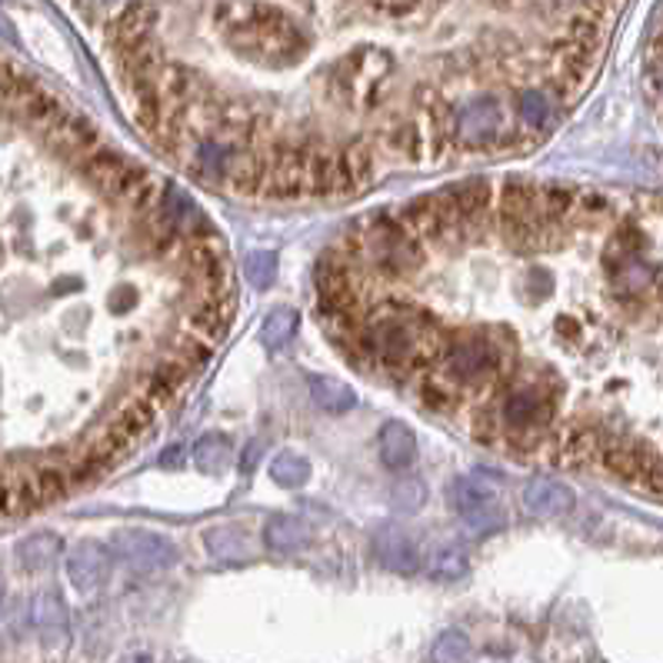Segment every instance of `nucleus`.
<instances>
[{
  "label": "nucleus",
  "mask_w": 663,
  "mask_h": 663,
  "mask_svg": "<svg viewBox=\"0 0 663 663\" xmlns=\"http://www.w3.org/2000/svg\"><path fill=\"white\" fill-rule=\"evenodd\" d=\"M356 247L386 277H410L426 263L423 240L410 233L396 217H386V213L370 220V227L356 237Z\"/></svg>",
  "instance_id": "obj_1"
},
{
  "label": "nucleus",
  "mask_w": 663,
  "mask_h": 663,
  "mask_svg": "<svg viewBox=\"0 0 663 663\" xmlns=\"http://www.w3.org/2000/svg\"><path fill=\"white\" fill-rule=\"evenodd\" d=\"M440 366H443V373L450 376V383H456V386H473V383H483V380H493V376H496V370H500V353H496V346H493L483 333H470V336L453 340V343L443 350Z\"/></svg>",
  "instance_id": "obj_2"
},
{
  "label": "nucleus",
  "mask_w": 663,
  "mask_h": 663,
  "mask_svg": "<svg viewBox=\"0 0 663 663\" xmlns=\"http://www.w3.org/2000/svg\"><path fill=\"white\" fill-rule=\"evenodd\" d=\"M83 177L90 180V187L97 190V193H103V197H113V200H123L127 193H130V187L140 180V167L137 163H130L123 153H117V150H110V147H100V150H93L83 163Z\"/></svg>",
  "instance_id": "obj_3"
},
{
  "label": "nucleus",
  "mask_w": 663,
  "mask_h": 663,
  "mask_svg": "<svg viewBox=\"0 0 663 663\" xmlns=\"http://www.w3.org/2000/svg\"><path fill=\"white\" fill-rule=\"evenodd\" d=\"M396 220H400L410 233H416L423 243H446V247H450V243H460V240H463L460 227L446 217V210L440 207L436 197H416V200L403 203L400 213H396Z\"/></svg>",
  "instance_id": "obj_4"
},
{
  "label": "nucleus",
  "mask_w": 663,
  "mask_h": 663,
  "mask_svg": "<svg viewBox=\"0 0 663 663\" xmlns=\"http://www.w3.org/2000/svg\"><path fill=\"white\" fill-rule=\"evenodd\" d=\"M503 130V110L493 97H473L453 113V133L463 147H490Z\"/></svg>",
  "instance_id": "obj_5"
},
{
  "label": "nucleus",
  "mask_w": 663,
  "mask_h": 663,
  "mask_svg": "<svg viewBox=\"0 0 663 663\" xmlns=\"http://www.w3.org/2000/svg\"><path fill=\"white\" fill-rule=\"evenodd\" d=\"M47 147H53V153H60L63 160L83 163L93 150H100V130L90 117L80 113H67L60 123H53L43 133Z\"/></svg>",
  "instance_id": "obj_6"
},
{
  "label": "nucleus",
  "mask_w": 663,
  "mask_h": 663,
  "mask_svg": "<svg viewBox=\"0 0 663 663\" xmlns=\"http://www.w3.org/2000/svg\"><path fill=\"white\" fill-rule=\"evenodd\" d=\"M436 197H440V203L456 217V223H460L463 230H476V227H480V220H483V217H486V210H490L493 187H490V180L473 177V180H463V183L443 187Z\"/></svg>",
  "instance_id": "obj_7"
},
{
  "label": "nucleus",
  "mask_w": 663,
  "mask_h": 663,
  "mask_svg": "<svg viewBox=\"0 0 663 663\" xmlns=\"http://www.w3.org/2000/svg\"><path fill=\"white\" fill-rule=\"evenodd\" d=\"M553 403L540 386H516L503 400V423L516 433H533L550 423Z\"/></svg>",
  "instance_id": "obj_8"
},
{
  "label": "nucleus",
  "mask_w": 663,
  "mask_h": 663,
  "mask_svg": "<svg viewBox=\"0 0 663 663\" xmlns=\"http://www.w3.org/2000/svg\"><path fill=\"white\" fill-rule=\"evenodd\" d=\"M113 546L123 560H130L140 570H160L173 563V543L150 530H120L113 533Z\"/></svg>",
  "instance_id": "obj_9"
},
{
  "label": "nucleus",
  "mask_w": 663,
  "mask_h": 663,
  "mask_svg": "<svg viewBox=\"0 0 663 663\" xmlns=\"http://www.w3.org/2000/svg\"><path fill=\"white\" fill-rule=\"evenodd\" d=\"M520 500H523V510L530 516H566L573 510V490L563 483V480H553V476H530L520 490Z\"/></svg>",
  "instance_id": "obj_10"
},
{
  "label": "nucleus",
  "mask_w": 663,
  "mask_h": 663,
  "mask_svg": "<svg viewBox=\"0 0 663 663\" xmlns=\"http://www.w3.org/2000/svg\"><path fill=\"white\" fill-rule=\"evenodd\" d=\"M656 456V450H650L646 443L640 440H603V450H600V463L623 476V480H640L650 466V460Z\"/></svg>",
  "instance_id": "obj_11"
},
{
  "label": "nucleus",
  "mask_w": 663,
  "mask_h": 663,
  "mask_svg": "<svg viewBox=\"0 0 663 663\" xmlns=\"http://www.w3.org/2000/svg\"><path fill=\"white\" fill-rule=\"evenodd\" d=\"M373 180V150L366 143H346L336 150V193H360Z\"/></svg>",
  "instance_id": "obj_12"
},
{
  "label": "nucleus",
  "mask_w": 663,
  "mask_h": 663,
  "mask_svg": "<svg viewBox=\"0 0 663 663\" xmlns=\"http://www.w3.org/2000/svg\"><path fill=\"white\" fill-rule=\"evenodd\" d=\"M67 576L77 590H93L103 583L107 576V550L97 543H80L70 556H67Z\"/></svg>",
  "instance_id": "obj_13"
},
{
  "label": "nucleus",
  "mask_w": 663,
  "mask_h": 663,
  "mask_svg": "<svg viewBox=\"0 0 663 663\" xmlns=\"http://www.w3.org/2000/svg\"><path fill=\"white\" fill-rule=\"evenodd\" d=\"M380 460L390 470H406L416 460V436H413V430L406 423H400V420L383 423V430H380Z\"/></svg>",
  "instance_id": "obj_14"
},
{
  "label": "nucleus",
  "mask_w": 663,
  "mask_h": 663,
  "mask_svg": "<svg viewBox=\"0 0 663 663\" xmlns=\"http://www.w3.org/2000/svg\"><path fill=\"white\" fill-rule=\"evenodd\" d=\"M603 433L590 423H570L563 433H560V456L566 463H590V460H600V450H603Z\"/></svg>",
  "instance_id": "obj_15"
},
{
  "label": "nucleus",
  "mask_w": 663,
  "mask_h": 663,
  "mask_svg": "<svg viewBox=\"0 0 663 663\" xmlns=\"http://www.w3.org/2000/svg\"><path fill=\"white\" fill-rule=\"evenodd\" d=\"M373 546L390 570H416V550L396 523H383L373 536Z\"/></svg>",
  "instance_id": "obj_16"
},
{
  "label": "nucleus",
  "mask_w": 663,
  "mask_h": 663,
  "mask_svg": "<svg viewBox=\"0 0 663 663\" xmlns=\"http://www.w3.org/2000/svg\"><path fill=\"white\" fill-rule=\"evenodd\" d=\"M187 327H190L193 336L213 343V340H220V336L227 333V327H230V310H227V303H220V297H203V300L187 313Z\"/></svg>",
  "instance_id": "obj_17"
},
{
  "label": "nucleus",
  "mask_w": 663,
  "mask_h": 663,
  "mask_svg": "<svg viewBox=\"0 0 663 663\" xmlns=\"http://www.w3.org/2000/svg\"><path fill=\"white\" fill-rule=\"evenodd\" d=\"M310 536H313L310 526L300 516H287V513L270 516L267 526H263V540L277 553H297V550H303L310 543Z\"/></svg>",
  "instance_id": "obj_18"
},
{
  "label": "nucleus",
  "mask_w": 663,
  "mask_h": 663,
  "mask_svg": "<svg viewBox=\"0 0 663 663\" xmlns=\"http://www.w3.org/2000/svg\"><path fill=\"white\" fill-rule=\"evenodd\" d=\"M303 183L310 197H323V193H336V153L327 147H313L307 150L303 160Z\"/></svg>",
  "instance_id": "obj_19"
},
{
  "label": "nucleus",
  "mask_w": 663,
  "mask_h": 663,
  "mask_svg": "<svg viewBox=\"0 0 663 663\" xmlns=\"http://www.w3.org/2000/svg\"><path fill=\"white\" fill-rule=\"evenodd\" d=\"M307 386H310V396L320 410L327 413H346L356 406V393L350 390V383L336 380V376H307Z\"/></svg>",
  "instance_id": "obj_20"
},
{
  "label": "nucleus",
  "mask_w": 663,
  "mask_h": 663,
  "mask_svg": "<svg viewBox=\"0 0 663 663\" xmlns=\"http://www.w3.org/2000/svg\"><path fill=\"white\" fill-rule=\"evenodd\" d=\"M446 500L456 513H473V510H483L493 503V486L483 480V476H456L450 480L446 486Z\"/></svg>",
  "instance_id": "obj_21"
},
{
  "label": "nucleus",
  "mask_w": 663,
  "mask_h": 663,
  "mask_svg": "<svg viewBox=\"0 0 663 663\" xmlns=\"http://www.w3.org/2000/svg\"><path fill=\"white\" fill-rule=\"evenodd\" d=\"M233 160H237V153L227 143H220V140H200L193 147V170L203 180H227Z\"/></svg>",
  "instance_id": "obj_22"
},
{
  "label": "nucleus",
  "mask_w": 663,
  "mask_h": 663,
  "mask_svg": "<svg viewBox=\"0 0 663 663\" xmlns=\"http://www.w3.org/2000/svg\"><path fill=\"white\" fill-rule=\"evenodd\" d=\"M203 543H207L210 556L223 560V563H237L250 550V540L240 526H213V530L203 533Z\"/></svg>",
  "instance_id": "obj_23"
},
{
  "label": "nucleus",
  "mask_w": 663,
  "mask_h": 663,
  "mask_svg": "<svg viewBox=\"0 0 663 663\" xmlns=\"http://www.w3.org/2000/svg\"><path fill=\"white\" fill-rule=\"evenodd\" d=\"M230 460H233V446L223 433H203L193 443V463L203 473H220V470L230 466Z\"/></svg>",
  "instance_id": "obj_24"
},
{
  "label": "nucleus",
  "mask_w": 663,
  "mask_h": 663,
  "mask_svg": "<svg viewBox=\"0 0 663 663\" xmlns=\"http://www.w3.org/2000/svg\"><path fill=\"white\" fill-rule=\"evenodd\" d=\"M57 550H60V536H53V533H33V536H27L20 543L17 556H20L23 570L40 573V570H47L57 560Z\"/></svg>",
  "instance_id": "obj_25"
},
{
  "label": "nucleus",
  "mask_w": 663,
  "mask_h": 663,
  "mask_svg": "<svg viewBox=\"0 0 663 663\" xmlns=\"http://www.w3.org/2000/svg\"><path fill=\"white\" fill-rule=\"evenodd\" d=\"M153 416H157V406H153L143 393H137L130 403H123V406H120V413H117L110 423H113V426H120L130 440H137V436H143V433L150 430Z\"/></svg>",
  "instance_id": "obj_26"
},
{
  "label": "nucleus",
  "mask_w": 663,
  "mask_h": 663,
  "mask_svg": "<svg viewBox=\"0 0 663 663\" xmlns=\"http://www.w3.org/2000/svg\"><path fill=\"white\" fill-rule=\"evenodd\" d=\"M33 473H37V486H40L43 503L63 500V496L70 493V486H73L67 463H57V460H37V463H33Z\"/></svg>",
  "instance_id": "obj_27"
},
{
  "label": "nucleus",
  "mask_w": 663,
  "mask_h": 663,
  "mask_svg": "<svg viewBox=\"0 0 663 663\" xmlns=\"http://www.w3.org/2000/svg\"><path fill=\"white\" fill-rule=\"evenodd\" d=\"M270 480L287 486V490H297L310 480V460L293 453V450H283L270 460Z\"/></svg>",
  "instance_id": "obj_28"
},
{
  "label": "nucleus",
  "mask_w": 663,
  "mask_h": 663,
  "mask_svg": "<svg viewBox=\"0 0 663 663\" xmlns=\"http://www.w3.org/2000/svg\"><path fill=\"white\" fill-rule=\"evenodd\" d=\"M297 327H300L297 310L277 307V310L263 320V343H267L270 350H280V346H287V343L297 336Z\"/></svg>",
  "instance_id": "obj_29"
},
{
  "label": "nucleus",
  "mask_w": 663,
  "mask_h": 663,
  "mask_svg": "<svg viewBox=\"0 0 663 663\" xmlns=\"http://www.w3.org/2000/svg\"><path fill=\"white\" fill-rule=\"evenodd\" d=\"M33 620H37V626L43 630V636H60V640H63V633H67V613H63L60 596H53V593L37 596V603H33Z\"/></svg>",
  "instance_id": "obj_30"
},
{
  "label": "nucleus",
  "mask_w": 663,
  "mask_h": 663,
  "mask_svg": "<svg viewBox=\"0 0 663 663\" xmlns=\"http://www.w3.org/2000/svg\"><path fill=\"white\" fill-rule=\"evenodd\" d=\"M576 207V197L566 187H540V213L546 223H560Z\"/></svg>",
  "instance_id": "obj_31"
},
{
  "label": "nucleus",
  "mask_w": 663,
  "mask_h": 663,
  "mask_svg": "<svg viewBox=\"0 0 663 663\" xmlns=\"http://www.w3.org/2000/svg\"><path fill=\"white\" fill-rule=\"evenodd\" d=\"M243 277H247L257 290L270 287L273 277H277V253H273V250H253V253L247 257V263H243Z\"/></svg>",
  "instance_id": "obj_32"
},
{
  "label": "nucleus",
  "mask_w": 663,
  "mask_h": 663,
  "mask_svg": "<svg viewBox=\"0 0 663 663\" xmlns=\"http://www.w3.org/2000/svg\"><path fill=\"white\" fill-rule=\"evenodd\" d=\"M390 496H393V506H396V510L413 513V510H420V506H423V500H426V486H423L420 480H413V476H403V480H396V483L390 486Z\"/></svg>",
  "instance_id": "obj_33"
},
{
  "label": "nucleus",
  "mask_w": 663,
  "mask_h": 663,
  "mask_svg": "<svg viewBox=\"0 0 663 663\" xmlns=\"http://www.w3.org/2000/svg\"><path fill=\"white\" fill-rule=\"evenodd\" d=\"M516 110H520V120L526 127H540V123L550 120V100L540 90H523L520 100H516Z\"/></svg>",
  "instance_id": "obj_34"
},
{
  "label": "nucleus",
  "mask_w": 663,
  "mask_h": 663,
  "mask_svg": "<svg viewBox=\"0 0 663 663\" xmlns=\"http://www.w3.org/2000/svg\"><path fill=\"white\" fill-rule=\"evenodd\" d=\"M386 147L396 150V153H406V157H420V150H423L420 127L416 123H393L390 133H386Z\"/></svg>",
  "instance_id": "obj_35"
},
{
  "label": "nucleus",
  "mask_w": 663,
  "mask_h": 663,
  "mask_svg": "<svg viewBox=\"0 0 663 663\" xmlns=\"http://www.w3.org/2000/svg\"><path fill=\"white\" fill-rule=\"evenodd\" d=\"M503 510L496 506V503H490V506H483V510H473V513H466V526L473 530V533H490V530H500L503 526Z\"/></svg>",
  "instance_id": "obj_36"
},
{
  "label": "nucleus",
  "mask_w": 663,
  "mask_h": 663,
  "mask_svg": "<svg viewBox=\"0 0 663 663\" xmlns=\"http://www.w3.org/2000/svg\"><path fill=\"white\" fill-rule=\"evenodd\" d=\"M463 656H466V640H463V633H446V636H440V643H436V650H433V660H436V663H463Z\"/></svg>",
  "instance_id": "obj_37"
},
{
  "label": "nucleus",
  "mask_w": 663,
  "mask_h": 663,
  "mask_svg": "<svg viewBox=\"0 0 663 663\" xmlns=\"http://www.w3.org/2000/svg\"><path fill=\"white\" fill-rule=\"evenodd\" d=\"M423 403H426L430 410L446 413V410H453V406L460 403V396H456L450 386H443V383H423Z\"/></svg>",
  "instance_id": "obj_38"
},
{
  "label": "nucleus",
  "mask_w": 663,
  "mask_h": 663,
  "mask_svg": "<svg viewBox=\"0 0 663 663\" xmlns=\"http://www.w3.org/2000/svg\"><path fill=\"white\" fill-rule=\"evenodd\" d=\"M173 343H177V346H180V353H183L190 363H197V366H203V363L210 360V343H207V340H200V336L180 333Z\"/></svg>",
  "instance_id": "obj_39"
},
{
  "label": "nucleus",
  "mask_w": 663,
  "mask_h": 663,
  "mask_svg": "<svg viewBox=\"0 0 663 663\" xmlns=\"http://www.w3.org/2000/svg\"><path fill=\"white\" fill-rule=\"evenodd\" d=\"M183 456H187L183 443H173L170 450H163V453H160V466H163V470H173V466H180V463H183Z\"/></svg>",
  "instance_id": "obj_40"
},
{
  "label": "nucleus",
  "mask_w": 663,
  "mask_h": 663,
  "mask_svg": "<svg viewBox=\"0 0 663 663\" xmlns=\"http://www.w3.org/2000/svg\"><path fill=\"white\" fill-rule=\"evenodd\" d=\"M576 207H580L583 213H606V200H603L600 193H586Z\"/></svg>",
  "instance_id": "obj_41"
},
{
  "label": "nucleus",
  "mask_w": 663,
  "mask_h": 663,
  "mask_svg": "<svg viewBox=\"0 0 663 663\" xmlns=\"http://www.w3.org/2000/svg\"><path fill=\"white\" fill-rule=\"evenodd\" d=\"M130 303H133V290H130V287H120V290H113V293H110V307H113V310H120V313H123Z\"/></svg>",
  "instance_id": "obj_42"
},
{
  "label": "nucleus",
  "mask_w": 663,
  "mask_h": 663,
  "mask_svg": "<svg viewBox=\"0 0 663 663\" xmlns=\"http://www.w3.org/2000/svg\"><path fill=\"white\" fill-rule=\"evenodd\" d=\"M260 450H263V443L260 440H250V446H247V453L240 456V470L247 473V470H253V463H257V456H260Z\"/></svg>",
  "instance_id": "obj_43"
},
{
  "label": "nucleus",
  "mask_w": 663,
  "mask_h": 663,
  "mask_svg": "<svg viewBox=\"0 0 663 663\" xmlns=\"http://www.w3.org/2000/svg\"><path fill=\"white\" fill-rule=\"evenodd\" d=\"M93 3H113V0H93Z\"/></svg>",
  "instance_id": "obj_44"
}]
</instances>
